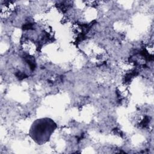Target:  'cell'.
Wrapping results in <instances>:
<instances>
[{"label":"cell","mask_w":154,"mask_h":154,"mask_svg":"<svg viewBox=\"0 0 154 154\" xmlns=\"http://www.w3.org/2000/svg\"><path fill=\"white\" fill-rule=\"evenodd\" d=\"M55 128L54 122L48 119H42L35 121L32 126L31 134L35 140H48Z\"/></svg>","instance_id":"6da1fadb"}]
</instances>
